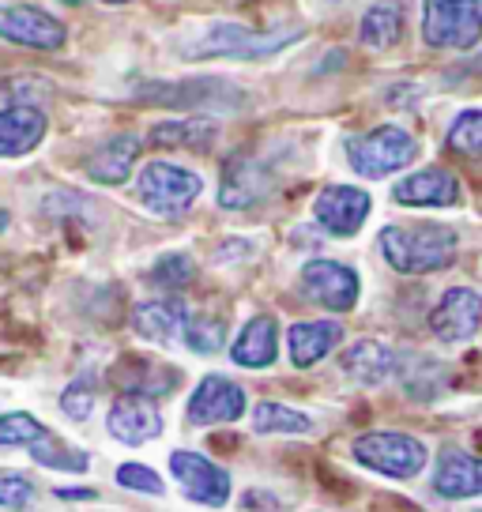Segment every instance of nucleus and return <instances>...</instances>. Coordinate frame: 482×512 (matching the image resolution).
Returning <instances> with one entry per match:
<instances>
[{"label":"nucleus","mask_w":482,"mask_h":512,"mask_svg":"<svg viewBox=\"0 0 482 512\" xmlns=\"http://www.w3.org/2000/svg\"><path fill=\"white\" fill-rule=\"evenodd\" d=\"M204 189V181L174 162H147L140 174V200L155 215H181Z\"/></svg>","instance_id":"423d86ee"},{"label":"nucleus","mask_w":482,"mask_h":512,"mask_svg":"<svg viewBox=\"0 0 482 512\" xmlns=\"http://www.w3.org/2000/svg\"><path fill=\"white\" fill-rule=\"evenodd\" d=\"M136 155H140V140H136V136H129V132H125V136H113V140H106V144L87 159V177L98 181V185H121V181L132 174Z\"/></svg>","instance_id":"412c9836"},{"label":"nucleus","mask_w":482,"mask_h":512,"mask_svg":"<svg viewBox=\"0 0 482 512\" xmlns=\"http://www.w3.org/2000/svg\"><path fill=\"white\" fill-rule=\"evenodd\" d=\"M268 192V174L253 159H234L226 166L223 185H219V204L223 208H253L260 196Z\"/></svg>","instance_id":"4be33fe9"},{"label":"nucleus","mask_w":482,"mask_h":512,"mask_svg":"<svg viewBox=\"0 0 482 512\" xmlns=\"http://www.w3.org/2000/svg\"><path fill=\"white\" fill-rule=\"evenodd\" d=\"M226 328L219 320H193L189 317V328H185V347L196 354H215L223 347Z\"/></svg>","instance_id":"2f4dec72"},{"label":"nucleus","mask_w":482,"mask_h":512,"mask_svg":"<svg viewBox=\"0 0 482 512\" xmlns=\"http://www.w3.org/2000/svg\"><path fill=\"white\" fill-rule=\"evenodd\" d=\"M106 4H129V0H106Z\"/></svg>","instance_id":"4c0bfd02"},{"label":"nucleus","mask_w":482,"mask_h":512,"mask_svg":"<svg viewBox=\"0 0 482 512\" xmlns=\"http://www.w3.org/2000/svg\"><path fill=\"white\" fill-rule=\"evenodd\" d=\"M34 501V482L16 475V471H4L0 475V505L4 509H27Z\"/></svg>","instance_id":"72a5a7b5"},{"label":"nucleus","mask_w":482,"mask_h":512,"mask_svg":"<svg viewBox=\"0 0 482 512\" xmlns=\"http://www.w3.org/2000/svg\"><path fill=\"white\" fill-rule=\"evenodd\" d=\"M46 136V117L34 106H12L0 110V159H19L42 144Z\"/></svg>","instance_id":"f3484780"},{"label":"nucleus","mask_w":482,"mask_h":512,"mask_svg":"<svg viewBox=\"0 0 482 512\" xmlns=\"http://www.w3.org/2000/svg\"><path fill=\"white\" fill-rule=\"evenodd\" d=\"M170 467H174L181 494L189 497L193 505H211V509L226 505V497H230V475L219 464H211L208 456L181 448V452L170 456Z\"/></svg>","instance_id":"0eeeda50"},{"label":"nucleus","mask_w":482,"mask_h":512,"mask_svg":"<svg viewBox=\"0 0 482 512\" xmlns=\"http://www.w3.org/2000/svg\"><path fill=\"white\" fill-rule=\"evenodd\" d=\"M132 328L151 343H177L189 328V309L174 298L166 302H144L132 309Z\"/></svg>","instance_id":"a211bd4d"},{"label":"nucleus","mask_w":482,"mask_h":512,"mask_svg":"<svg viewBox=\"0 0 482 512\" xmlns=\"http://www.w3.org/2000/svg\"><path fill=\"white\" fill-rule=\"evenodd\" d=\"M27 452H31L42 467H53V471H83V467L91 464V456H87V452L65 445L61 437H53L49 430L42 433V437H34L31 445H27Z\"/></svg>","instance_id":"bb28decb"},{"label":"nucleus","mask_w":482,"mask_h":512,"mask_svg":"<svg viewBox=\"0 0 482 512\" xmlns=\"http://www.w3.org/2000/svg\"><path fill=\"white\" fill-rule=\"evenodd\" d=\"M392 196H396V204H407V208H452L460 200V181L449 170L430 166V170L403 177L392 189Z\"/></svg>","instance_id":"2eb2a0df"},{"label":"nucleus","mask_w":482,"mask_h":512,"mask_svg":"<svg viewBox=\"0 0 482 512\" xmlns=\"http://www.w3.org/2000/svg\"><path fill=\"white\" fill-rule=\"evenodd\" d=\"M434 490L441 497H479L482 494V460L464 448H445L437 456Z\"/></svg>","instance_id":"dca6fc26"},{"label":"nucleus","mask_w":482,"mask_h":512,"mask_svg":"<svg viewBox=\"0 0 482 512\" xmlns=\"http://www.w3.org/2000/svg\"><path fill=\"white\" fill-rule=\"evenodd\" d=\"M275 351H279V324L272 317H253L234 339L230 358L245 369H264L275 362Z\"/></svg>","instance_id":"aec40b11"},{"label":"nucleus","mask_w":482,"mask_h":512,"mask_svg":"<svg viewBox=\"0 0 482 512\" xmlns=\"http://www.w3.org/2000/svg\"><path fill=\"white\" fill-rule=\"evenodd\" d=\"M117 486L125 490H136V494H162V479L144 464H121L117 467Z\"/></svg>","instance_id":"473e14b6"},{"label":"nucleus","mask_w":482,"mask_h":512,"mask_svg":"<svg viewBox=\"0 0 482 512\" xmlns=\"http://www.w3.org/2000/svg\"><path fill=\"white\" fill-rule=\"evenodd\" d=\"M61 407H65L68 418L83 422V418L91 415V407H95V392H91V384H87V381L68 384L65 392H61Z\"/></svg>","instance_id":"f704fd0d"},{"label":"nucleus","mask_w":482,"mask_h":512,"mask_svg":"<svg viewBox=\"0 0 482 512\" xmlns=\"http://www.w3.org/2000/svg\"><path fill=\"white\" fill-rule=\"evenodd\" d=\"M253 430L257 433H309L313 422H309L302 411L287 407V403L264 400L253 407Z\"/></svg>","instance_id":"cd10ccee"},{"label":"nucleus","mask_w":482,"mask_h":512,"mask_svg":"<svg viewBox=\"0 0 482 512\" xmlns=\"http://www.w3.org/2000/svg\"><path fill=\"white\" fill-rule=\"evenodd\" d=\"M0 38L31 49H61L65 46V27H61V19H53L42 8L8 4V8H0Z\"/></svg>","instance_id":"9b49d317"},{"label":"nucleus","mask_w":482,"mask_h":512,"mask_svg":"<svg viewBox=\"0 0 482 512\" xmlns=\"http://www.w3.org/2000/svg\"><path fill=\"white\" fill-rule=\"evenodd\" d=\"M298 31H275V34H257L238 23H215L196 46H185L181 53L189 61H208V57H268L275 49H283L287 42H294Z\"/></svg>","instance_id":"39448f33"},{"label":"nucleus","mask_w":482,"mask_h":512,"mask_svg":"<svg viewBox=\"0 0 482 512\" xmlns=\"http://www.w3.org/2000/svg\"><path fill=\"white\" fill-rule=\"evenodd\" d=\"M354 460L377 475H388V479H415L426 467V445L407 437V433L377 430L354 441Z\"/></svg>","instance_id":"20e7f679"},{"label":"nucleus","mask_w":482,"mask_h":512,"mask_svg":"<svg viewBox=\"0 0 482 512\" xmlns=\"http://www.w3.org/2000/svg\"><path fill=\"white\" fill-rule=\"evenodd\" d=\"M422 38L437 49H471L482 38V0H426Z\"/></svg>","instance_id":"7ed1b4c3"},{"label":"nucleus","mask_w":482,"mask_h":512,"mask_svg":"<svg viewBox=\"0 0 482 512\" xmlns=\"http://www.w3.org/2000/svg\"><path fill=\"white\" fill-rule=\"evenodd\" d=\"M57 497H61V501H91L95 490H61V486H57Z\"/></svg>","instance_id":"c9c22d12"},{"label":"nucleus","mask_w":482,"mask_h":512,"mask_svg":"<svg viewBox=\"0 0 482 512\" xmlns=\"http://www.w3.org/2000/svg\"><path fill=\"white\" fill-rule=\"evenodd\" d=\"M61 4H83V0H61Z\"/></svg>","instance_id":"58836bf2"},{"label":"nucleus","mask_w":482,"mask_h":512,"mask_svg":"<svg viewBox=\"0 0 482 512\" xmlns=\"http://www.w3.org/2000/svg\"><path fill=\"white\" fill-rule=\"evenodd\" d=\"M449 147L464 159H482V110H467L452 121Z\"/></svg>","instance_id":"c85d7f7f"},{"label":"nucleus","mask_w":482,"mask_h":512,"mask_svg":"<svg viewBox=\"0 0 482 512\" xmlns=\"http://www.w3.org/2000/svg\"><path fill=\"white\" fill-rule=\"evenodd\" d=\"M42 433H46V426L34 415H23V411L0 415V448H27Z\"/></svg>","instance_id":"c756f323"},{"label":"nucleus","mask_w":482,"mask_h":512,"mask_svg":"<svg viewBox=\"0 0 482 512\" xmlns=\"http://www.w3.org/2000/svg\"><path fill=\"white\" fill-rule=\"evenodd\" d=\"M479 512H482V509H479Z\"/></svg>","instance_id":"ea45409f"},{"label":"nucleus","mask_w":482,"mask_h":512,"mask_svg":"<svg viewBox=\"0 0 482 512\" xmlns=\"http://www.w3.org/2000/svg\"><path fill=\"white\" fill-rule=\"evenodd\" d=\"M302 290L332 313H347L358 302V275L339 260H309L302 268Z\"/></svg>","instance_id":"6e6552de"},{"label":"nucleus","mask_w":482,"mask_h":512,"mask_svg":"<svg viewBox=\"0 0 482 512\" xmlns=\"http://www.w3.org/2000/svg\"><path fill=\"white\" fill-rule=\"evenodd\" d=\"M155 102L166 106H215V110H238L241 91L226 80H185V83H151L144 87Z\"/></svg>","instance_id":"4468645a"},{"label":"nucleus","mask_w":482,"mask_h":512,"mask_svg":"<svg viewBox=\"0 0 482 512\" xmlns=\"http://www.w3.org/2000/svg\"><path fill=\"white\" fill-rule=\"evenodd\" d=\"M117 381L125 384V392H140V396H166L177 384V373L170 366L147 362V358H132L129 366H117Z\"/></svg>","instance_id":"b1692460"},{"label":"nucleus","mask_w":482,"mask_h":512,"mask_svg":"<svg viewBox=\"0 0 482 512\" xmlns=\"http://www.w3.org/2000/svg\"><path fill=\"white\" fill-rule=\"evenodd\" d=\"M430 328L441 343H467L482 328V298L471 287H452L430 313Z\"/></svg>","instance_id":"1a4fd4ad"},{"label":"nucleus","mask_w":482,"mask_h":512,"mask_svg":"<svg viewBox=\"0 0 482 512\" xmlns=\"http://www.w3.org/2000/svg\"><path fill=\"white\" fill-rule=\"evenodd\" d=\"M339 339H343V324H336V320H302V324L290 328V336H287L290 362L298 369L317 366L324 354L336 351Z\"/></svg>","instance_id":"6ab92c4d"},{"label":"nucleus","mask_w":482,"mask_h":512,"mask_svg":"<svg viewBox=\"0 0 482 512\" xmlns=\"http://www.w3.org/2000/svg\"><path fill=\"white\" fill-rule=\"evenodd\" d=\"M418 155V144L411 132L396 125H381L366 132V136H351L347 140V159L362 177H388L403 170L407 162Z\"/></svg>","instance_id":"f03ea898"},{"label":"nucleus","mask_w":482,"mask_h":512,"mask_svg":"<svg viewBox=\"0 0 482 512\" xmlns=\"http://www.w3.org/2000/svg\"><path fill=\"white\" fill-rule=\"evenodd\" d=\"M403 31V4L400 0H381L362 16V42L373 49H388Z\"/></svg>","instance_id":"393cba45"},{"label":"nucleus","mask_w":482,"mask_h":512,"mask_svg":"<svg viewBox=\"0 0 482 512\" xmlns=\"http://www.w3.org/2000/svg\"><path fill=\"white\" fill-rule=\"evenodd\" d=\"M147 140L155 147H193V151H204V147L215 144V125L211 121H166V125L151 128Z\"/></svg>","instance_id":"a878e982"},{"label":"nucleus","mask_w":482,"mask_h":512,"mask_svg":"<svg viewBox=\"0 0 482 512\" xmlns=\"http://www.w3.org/2000/svg\"><path fill=\"white\" fill-rule=\"evenodd\" d=\"M313 215H317V223H321L328 234L351 238V234L362 230L366 215H370V192L351 189V185H332V189H324L321 196H317Z\"/></svg>","instance_id":"f8f14e48"},{"label":"nucleus","mask_w":482,"mask_h":512,"mask_svg":"<svg viewBox=\"0 0 482 512\" xmlns=\"http://www.w3.org/2000/svg\"><path fill=\"white\" fill-rule=\"evenodd\" d=\"M381 253L403 275H426L449 268L456 256V234L449 226H385L381 230Z\"/></svg>","instance_id":"f257e3e1"},{"label":"nucleus","mask_w":482,"mask_h":512,"mask_svg":"<svg viewBox=\"0 0 482 512\" xmlns=\"http://www.w3.org/2000/svg\"><path fill=\"white\" fill-rule=\"evenodd\" d=\"M106 430H110L121 445H144V441H151V437L162 433V415L151 396L125 392V396L110 407Z\"/></svg>","instance_id":"ddd939ff"},{"label":"nucleus","mask_w":482,"mask_h":512,"mask_svg":"<svg viewBox=\"0 0 482 512\" xmlns=\"http://www.w3.org/2000/svg\"><path fill=\"white\" fill-rule=\"evenodd\" d=\"M185 415L193 426H219V422H234L245 415V388L226 377H204L189 396Z\"/></svg>","instance_id":"9d476101"},{"label":"nucleus","mask_w":482,"mask_h":512,"mask_svg":"<svg viewBox=\"0 0 482 512\" xmlns=\"http://www.w3.org/2000/svg\"><path fill=\"white\" fill-rule=\"evenodd\" d=\"M4 226H8V211L0 208V230H4Z\"/></svg>","instance_id":"e433bc0d"},{"label":"nucleus","mask_w":482,"mask_h":512,"mask_svg":"<svg viewBox=\"0 0 482 512\" xmlns=\"http://www.w3.org/2000/svg\"><path fill=\"white\" fill-rule=\"evenodd\" d=\"M343 373L358 384H385L396 373V354L377 339H358L343 354Z\"/></svg>","instance_id":"5701e85b"},{"label":"nucleus","mask_w":482,"mask_h":512,"mask_svg":"<svg viewBox=\"0 0 482 512\" xmlns=\"http://www.w3.org/2000/svg\"><path fill=\"white\" fill-rule=\"evenodd\" d=\"M193 260L189 256H181V253H170V256H162L159 264L151 268V283L162 290H181V287H189L193 283Z\"/></svg>","instance_id":"7c9ffc66"}]
</instances>
